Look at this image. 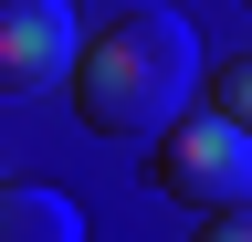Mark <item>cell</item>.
I'll return each mask as SVG.
<instances>
[{
    "label": "cell",
    "mask_w": 252,
    "mask_h": 242,
    "mask_svg": "<svg viewBox=\"0 0 252 242\" xmlns=\"http://www.w3.org/2000/svg\"><path fill=\"white\" fill-rule=\"evenodd\" d=\"M189 84H200V42H189L179 11H126L84 42V74H74V116L94 137H168L189 127Z\"/></svg>",
    "instance_id": "cell-1"
},
{
    "label": "cell",
    "mask_w": 252,
    "mask_h": 242,
    "mask_svg": "<svg viewBox=\"0 0 252 242\" xmlns=\"http://www.w3.org/2000/svg\"><path fill=\"white\" fill-rule=\"evenodd\" d=\"M147 179L179 210L231 221V210H252V137L231 127V116H189V127H168V137L147 147Z\"/></svg>",
    "instance_id": "cell-2"
},
{
    "label": "cell",
    "mask_w": 252,
    "mask_h": 242,
    "mask_svg": "<svg viewBox=\"0 0 252 242\" xmlns=\"http://www.w3.org/2000/svg\"><path fill=\"white\" fill-rule=\"evenodd\" d=\"M84 21L74 0H0V84L11 95H53V84L84 74Z\"/></svg>",
    "instance_id": "cell-3"
},
{
    "label": "cell",
    "mask_w": 252,
    "mask_h": 242,
    "mask_svg": "<svg viewBox=\"0 0 252 242\" xmlns=\"http://www.w3.org/2000/svg\"><path fill=\"white\" fill-rule=\"evenodd\" d=\"M0 242H84V200H74V190H32V179H21V190L0 200Z\"/></svg>",
    "instance_id": "cell-4"
},
{
    "label": "cell",
    "mask_w": 252,
    "mask_h": 242,
    "mask_svg": "<svg viewBox=\"0 0 252 242\" xmlns=\"http://www.w3.org/2000/svg\"><path fill=\"white\" fill-rule=\"evenodd\" d=\"M210 116H231V127L252 137V53H231V64H220V84H210Z\"/></svg>",
    "instance_id": "cell-5"
},
{
    "label": "cell",
    "mask_w": 252,
    "mask_h": 242,
    "mask_svg": "<svg viewBox=\"0 0 252 242\" xmlns=\"http://www.w3.org/2000/svg\"><path fill=\"white\" fill-rule=\"evenodd\" d=\"M200 242H252V210H231V221H210Z\"/></svg>",
    "instance_id": "cell-6"
}]
</instances>
